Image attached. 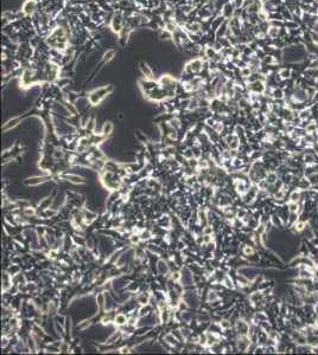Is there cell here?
I'll return each mask as SVG.
<instances>
[{"label": "cell", "instance_id": "obj_21", "mask_svg": "<svg viewBox=\"0 0 318 355\" xmlns=\"http://www.w3.org/2000/svg\"><path fill=\"white\" fill-rule=\"evenodd\" d=\"M170 316H171V313H170L169 309H166V308L162 309V311H160V319H162V322H163V323H166V322L169 321Z\"/></svg>", "mask_w": 318, "mask_h": 355}, {"label": "cell", "instance_id": "obj_14", "mask_svg": "<svg viewBox=\"0 0 318 355\" xmlns=\"http://www.w3.org/2000/svg\"><path fill=\"white\" fill-rule=\"evenodd\" d=\"M114 130V126L112 122H105V124H103L102 127V135L105 137L109 136L112 133H113Z\"/></svg>", "mask_w": 318, "mask_h": 355}, {"label": "cell", "instance_id": "obj_22", "mask_svg": "<svg viewBox=\"0 0 318 355\" xmlns=\"http://www.w3.org/2000/svg\"><path fill=\"white\" fill-rule=\"evenodd\" d=\"M200 108V101L197 98H190L189 100V106L188 109L189 110H196Z\"/></svg>", "mask_w": 318, "mask_h": 355}, {"label": "cell", "instance_id": "obj_20", "mask_svg": "<svg viewBox=\"0 0 318 355\" xmlns=\"http://www.w3.org/2000/svg\"><path fill=\"white\" fill-rule=\"evenodd\" d=\"M69 181H71L74 183H84V179L82 177H78V175H72V174H69V175H65Z\"/></svg>", "mask_w": 318, "mask_h": 355}, {"label": "cell", "instance_id": "obj_35", "mask_svg": "<svg viewBox=\"0 0 318 355\" xmlns=\"http://www.w3.org/2000/svg\"><path fill=\"white\" fill-rule=\"evenodd\" d=\"M135 256H137L139 259L145 258V251L141 250V248H137V250H135Z\"/></svg>", "mask_w": 318, "mask_h": 355}, {"label": "cell", "instance_id": "obj_24", "mask_svg": "<svg viewBox=\"0 0 318 355\" xmlns=\"http://www.w3.org/2000/svg\"><path fill=\"white\" fill-rule=\"evenodd\" d=\"M165 341H166V342H168L169 345H171V346H176L177 343H178V341H177V337H176L173 334L165 335Z\"/></svg>", "mask_w": 318, "mask_h": 355}, {"label": "cell", "instance_id": "obj_13", "mask_svg": "<svg viewBox=\"0 0 318 355\" xmlns=\"http://www.w3.org/2000/svg\"><path fill=\"white\" fill-rule=\"evenodd\" d=\"M279 76L281 77L282 81H287V79H290L291 78V76H292V69H290V68H282V69H280L279 70Z\"/></svg>", "mask_w": 318, "mask_h": 355}, {"label": "cell", "instance_id": "obj_27", "mask_svg": "<svg viewBox=\"0 0 318 355\" xmlns=\"http://www.w3.org/2000/svg\"><path fill=\"white\" fill-rule=\"evenodd\" d=\"M95 118L94 117H92V118H89V121H88V124H87V130H89V132H92V130H94V128H95Z\"/></svg>", "mask_w": 318, "mask_h": 355}, {"label": "cell", "instance_id": "obj_5", "mask_svg": "<svg viewBox=\"0 0 318 355\" xmlns=\"http://www.w3.org/2000/svg\"><path fill=\"white\" fill-rule=\"evenodd\" d=\"M235 329L240 336H243V335H249L251 327H249V325L247 323L246 321H243V320H237L235 323Z\"/></svg>", "mask_w": 318, "mask_h": 355}, {"label": "cell", "instance_id": "obj_41", "mask_svg": "<svg viewBox=\"0 0 318 355\" xmlns=\"http://www.w3.org/2000/svg\"><path fill=\"white\" fill-rule=\"evenodd\" d=\"M180 278H182V276H180L179 272H172V276H171V279H172L173 282H177V281H179Z\"/></svg>", "mask_w": 318, "mask_h": 355}, {"label": "cell", "instance_id": "obj_44", "mask_svg": "<svg viewBox=\"0 0 318 355\" xmlns=\"http://www.w3.org/2000/svg\"><path fill=\"white\" fill-rule=\"evenodd\" d=\"M9 343V339L7 337H3V347H5Z\"/></svg>", "mask_w": 318, "mask_h": 355}, {"label": "cell", "instance_id": "obj_16", "mask_svg": "<svg viewBox=\"0 0 318 355\" xmlns=\"http://www.w3.org/2000/svg\"><path fill=\"white\" fill-rule=\"evenodd\" d=\"M317 123L315 121H310L306 123V126L304 127V129H305V132H306V134H316L317 133Z\"/></svg>", "mask_w": 318, "mask_h": 355}, {"label": "cell", "instance_id": "obj_29", "mask_svg": "<svg viewBox=\"0 0 318 355\" xmlns=\"http://www.w3.org/2000/svg\"><path fill=\"white\" fill-rule=\"evenodd\" d=\"M243 254H246V256H253V254H254V248H252V246L246 245L245 248H243Z\"/></svg>", "mask_w": 318, "mask_h": 355}, {"label": "cell", "instance_id": "obj_8", "mask_svg": "<svg viewBox=\"0 0 318 355\" xmlns=\"http://www.w3.org/2000/svg\"><path fill=\"white\" fill-rule=\"evenodd\" d=\"M48 179H49L48 177H33V178L27 179L25 181V183L29 185V186H37V185H39V183H45V181H48Z\"/></svg>", "mask_w": 318, "mask_h": 355}, {"label": "cell", "instance_id": "obj_18", "mask_svg": "<svg viewBox=\"0 0 318 355\" xmlns=\"http://www.w3.org/2000/svg\"><path fill=\"white\" fill-rule=\"evenodd\" d=\"M114 57H115V50L109 49V50H107L103 53V57H102L103 63H109L111 61H113Z\"/></svg>", "mask_w": 318, "mask_h": 355}, {"label": "cell", "instance_id": "obj_30", "mask_svg": "<svg viewBox=\"0 0 318 355\" xmlns=\"http://www.w3.org/2000/svg\"><path fill=\"white\" fill-rule=\"evenodd\" d=\"M223 284L226 285L227 288H233V282H231V279L229 276H224V278H223Z\"/></svg>", "mask_w": 318, "mask_h": 355}, {"label": "cell", "instance_id": "obj_11", "mask_svg": "<svg viewBox=\"0 0 318 355\" xmlns=\"http://www.w3.org/2000/svg\"><path fill=\"white\" fill-rule=\"evenodd\" d=\"M279 33H280V29L277 27V26H270L268 30H267V37L271 38V39H275V38H279Z\"/></svg>", "mask_w": 318, "mask_h": 355}, {"label": "cell", "instance_id": "obj_25", "mask_svg": "<svg viewBox=\"0 0 318 355\" xmlns=\"http://www.w3.org/2000/svg\"><path fill=\"white\" fill-rule=\"evenodd\" d=\"M51 203H52L51 198H46V199H44L43 201L39 203V207H41L42 210H46V208H49V206L51 205Z\"/></svg>", "mask_w": 318, "mask_h": 355}, {"label": "cell", "instance_id": "obj_37", "mask_svg": "<svg viewBox=\"0 0 318 355\" xmlns=\"http://www.w3.org/2000/svg\"><path fill=\"white\" fill-rule=\"evenodd\" d=\"M198 167L203 168V169H207V168L209 167V163H208V161H205V160H198Z\"/></svg>", "mask_w": 318, "mask_h": 355}, {"label": "cell", "instance_id": "obj_31", "mask_svg": "<svg viewBox=\"0 0 318 355\" xmlns=\"http://www.w3.org/2000/svg\"><path fill=\"white\" fill-rule=\"evenodd\" d=\"M217 298H219V296H217V294H216V292H214V291H210V292H209V295H208V301H209V302H211V303H213V302H215Z\"/></svg>", "mask_w": 318, "mask_h": 355}, {"label": "cell", "instance_id": "obj_7", "mask_svg": "<svg viewBox=\"0 0 318 355\" xmlns=\"http://www.w3.org/2000/svg\"><path fill=\"white\" fill-rule=\"evenodd\" d=\"M140 71H141V74H143L144 78H147V79H154L153 78V71H152V69H151L146 63H144V62H141V63H140Z\"/></svg>", "mask_w": 318, "mask_h": 355}, {"label": "cell", "instance_id": "obj_39", "mask_svg": "<svg viewBox=\"0 0 318 355\" xmlns=\"http://www.w3.org/2000/svg\"><path fill=\"white\" fill-rule=\"evenodd\" d=\"M192 153H194V156L195 157H200L202 154H201V148L200 147H192Z\"/></svg>", "mask_w": 318, "mask_h": 355}, {"label": "cell", "instance_id": "obj_3", "mask_svg": "<svg viewBox=\"0 0 318 355\" xmlns=\"http://www.w3.org/2000/svg\"><path fill=\"white\" fill-rule=\"evenodd\" d=\"M247 90L252 94H259V95H264L267 90V84L266 82L264 81H255L248 83L247 84Z\"/></svg>", "mask_w": 318, "mask_h": 355}, {"label": "cell", "instance_id": "obj_43", "mask_svg": "<svg viewBox=\"0 0 318 355\" xmlns=\"http://www.w3.org/2000/svg\"><path fill=\"white\" fill-rule=\"evenodd\" d=\"M140 237H141V239H149L150 237H151V233H150L149 231H146V232H143Z\"/></svg>", "mask_w": 318, "mask_h": 355}, {"label": "cell", "instance_id": "obj_4", "mask_svg": "<svg viewBox=\"0 0 318 355\" xmlns=\"http://www.w3.org/2000/svg\"><path fill=\"white\" fill-rule=\"evenodd\" d=\"M37 5H38L37 0H26L23 4L21 11L25 13V15H33L37 12Z\"/></svg>", "mask_w": 318, "mask_h": 355}, {"label": "cell", "instance_id": "obj_34", "mask_svg": "<svg viewBox=\"0 0 318 355\" xmlns=\"http://www.w3.org/2000/svg\"><path fill=\"white\" fill-rule=\"evenodd\" d=\"M23 212H24L25 216H35L36 211H35L32 207H26V208H24V211H23Z\"/></svg>", "mask_w": 318, "mask_h": 355}, {"label": "cell", "instance_id": "obj_1", "mask_svg": "<svg viewBox=\"0 0 318 355\" xmlns=\"http://www.w3.org/2000/svg\"><path fill=\"white\" fill-rule=\"evenodd\" d=\"M112 91H113V85H111V84L98 88V89L89 92V95L87 97L88 102L90 104H93V106H96V104H99L100 102L102 101L105 97H107L108 94H111Z\"/></svg>", "mask_w": 318, "mask_h": 355}, {"label": "cell", "instance_id": "obj_32", "mask_svg": "<svg viewBox=\"0 0 318 355\" xmlns=\"http://www.w3.org/2000/svg\"><path fill=\"white\" fill-rule=\"evenodd\" d=\"M220 327H221V329H229V328H230V322H229L228 320H223L220 323Z\"/></svg>", "mask_w": 318, "mask_h": 355}, {"label": "cell", "instance_id": "obj_42", "mask_svg": "<svg viewBox=\"0 0 318 355\" xmlns=\"http://www.w3.org/2000/svg\"><path fill=\"white\" fill-rule=\"evenodd\" d=\"M60 350H61V352H68V350H69V345L62 343V345L60 346Z\"/></svg>", "mask_w": 318, "mask_h": 355}, {"label": "cell", "instance_id": "obj_28", "mask_svg": "<svg viewBox=\"0 0 318 355\" xmlns=\"http://www.w3.org/2000/svg\"><path fill=\"white\" fill-rule=\"evenodd\" d=\"M44 214H45V217H55L57 214V211L56 210H51V208H46V210H44Z\"/></svg>", "mask_w": 318, "mask_h": 355}, {"label": "cell", "instance_id": "obj_12", "mask_svg": "<svg viewBox=\"0 0 318 355\" xmlns=\"http://www.w3.org/2000/svg\"><path fill=\"white\" fill-rule=\"evenodd\" d=\"M114 323L116 325H125L128 323V319L125 314H116L114 316Z\"/></svg>", "mask_w": 318, "mask_h": 355}, {"label": "cell", "instance_id": "obj_6", "mask_svg": "<svg viewBox=\"0 0 318 355\" xmlns=\"http://www.w3.org/2000/svg\"><path fill=\"white\" fill-rule=\"evenodd\" d=\"M235 10H236V7H235V5H234V3H233V1H227L226 4H224V6L222 7L221 14L223 15L227 20H228L229 18L234 17V12H235Z\"/></svg>", "mask_w": 318, "mask_h": 355}, {"label": "cell", "instance_id": "obj_10", "mask_svg": "<svg viewBox=\"0 0 318 355\" xmlns=\"http://www.w3.org/2000/svg\"><path fill=\"white\" fill-rule=\"evenodd\" d=\"M265 179H266V181L268 183V185H270V186H273V185H275V183H277V181H278V173L274 172V171L267 172Z\"/></svg>", "mask_w": 318, "mask_h": 355}, {"label": "cell", "instance_id": "obj_40", "mask_svg": "<svg viewBox=\"0 0 318 355\" xmlns=\"http://www.w3.org/2000/svg\"><path fill=\"white\" fill-rule=\"evenodd\" d=\"M140 239H141L140 236H137V234H132V236H131V242L133 244H138L139 242H140Z\"/></svg>", "mask_w": 318, "mask_h": 355}, {"label": "cell", "instance_id": "obj_36", "mask_svg": "<svg viewBox=\"0 0 318 355\" xmlns=\"http://www.w3.org/2000/svg\"><path fill=\"white\" fill-rule=\"evenodd\" d=\"M89 325H90V321H87V320H86V321H83V322H81V323L78 325V328L81 330H83V329H86V328H88Z\"/></svg>", "mask_w": 318, "mask_h": 355}, {"label": "cell", "instance_id": "obj_17", "mask_svg": "<svg viewBox=\"0 0 318 355\" xmlns=\"http://www.w3.org/2000/svg\"><path fill=\"white\" fill-rule=\"evenodd\" d=\"M150 299H151V296H150L147 292H141V294H140L138 297H137V301H138V303L140 305L149 304Z\"/></svg>", "mask_w": 318, "mask_h": 355}, {"label": "cell", "instance_id": "obj_26", "mask_svg": "<svg viewBox=\"0 0 318 355\" xmlns=\"http://www.w3.org/2000/svg\"><path fill=\"white\" fill-rule=\"evenodd\" d=\"M160 38L162 39H172V33L166 30V29H163L160 31Z\"/></svg>", "mask_w": 318, "mask_h": 355}, {"label": "cell", "instance_id": "obj_38", "mask_svg": "<svg viewBox=\"0 0 318 355\" xmlns=\"http://www.w3.org/2000/svg\"><path fill=\"white\" fill-rule=\"evenodd\" d=\"M213 233V227H211L210 225H205L204 227H203V236L204 234H211Z\"/></svg>", "mask_w": 318, "mask_h": 355}, {"label": "cell", "instance_id": "obj_2", "mask_svg": "<svg viewBox=\"0 0 318 355\" xmlns=\"http://www.w3.org/2000/svg\"><path fill=\"white\" fill-rule=\"evenodd\" d=\"M125 20H126V19H125V15H123L121 12L114 13L113 17H112V20H111V24H109V27L112 29L113 32L119 33L120 31L122 30L123 26H125V23H126Z\"/></svg>", "mask_w": 318, "mask_h": 355}, {"label": "cell", "instance_id": "obj_19", "mask_svg": "<svg viewBox=\"0 0 318 355\" xmlns=\"http://www.w3.org/2000/svg\"><path fill=\"white\" fill-rule=\"evenodd\" d=\"M157 269H158L159 274L160 275H165L168 271H169V266L166 265V263H165L164 260H159L158 263H157Z\"/></svg>", "mask_w": 318, "mask_h": 355}, {"label": "cell", "instance_id": "obj_23", "mask_svg": "<svg viewBox=\"0 0 318 355\" xmlns=\"http://www.w3.org/2000/svg\"><path fill=\"white\" fill-rule=\"evenodd\" d=\"M197 217H198V221H200L201 224L205 225V224L208 223V214H207L205 211H198Z\"/></svg>", "mask_w": 318, "mask_h": 355}, {"label": "cell", "instance_id": "obj_15", "mask_svg": "<svg viewBox=\"0 0 318 355\" xmlns=\"http://www.w3.org/2000/svg\"><path fill=\"white\" fill-rule=\"evenodd\" d=\"M300 199H302V191L297 188V189H294V191L290 194V197H288V203H298Z\"/></svg>", "mask_w": 318, "mask_h": 355}, {"label": "cell", "instance_id": "obj_33", "mask_svg": "<svg viewBox=\"0 0 318 355\" xmlns=\"http://www.w3.org/2000/svg\"><path fill=\"white\" fill-rule=\"evenodd\" d=\"M27 345H29V348H30L32 352H33V350H36V342L33 341L32 337H29V340H27Z\"/></svg>", "mask_w": 318, "mask_h": 355}, {"label": "cell", "instance_id": "obj_9", "mask_svg": "<svg viewBox=\"0 0 318 355\" xmlns=\"http://www.w3.org/2000/svg\"><path fill=\"white\" fill-rule=\"evenodd\" d=\"M19 123H20V117H13V118H11V120H9V121L4 124V127H3V132H7L9 129H11V128L17 127Z\"/></svg>", "mask_w": 318, "mask_h": 355}]
</instances>
